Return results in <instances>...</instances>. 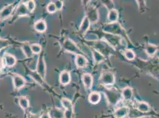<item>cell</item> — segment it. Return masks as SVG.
I'll return each mask as SVG.
<instances>
[{"label": "cell", "mask_w": 159, "mask_h": 118, "mask_svg": "<svg viewBox=\"0 0 159 118\" xmlns=\"http://www.w3.org/2000/svg\"><path fill=\"white\" fill-rule=\"evenodd\" d=\"M53 3L55 4L57 10H62L63 6H64V2L62 1H55L53 2Z\"/></svg>", "instance_id": "f546056e"}, {"label": "cell", "mask_w": 159, "mask_h": 118, "mask_svg": "<svg viewBox=\"0 0 159 118\" xmlns=\"http://www.w3.org/2000/svg\"><path fill=\"white\" fill-rule=\"evenodd\" d=\"M100 82L104 85H112L115 82V76L109 72L103 73L100 78Z\"/></svg>", "instance_id": "7a4b0ae2"}, {"label": "cell", "mask_w": 159, "mask_h": 118, "mask_svg": "<svg viewBox=\"0 0 159 118\" xmlns=\"http://www.w3.org/2000/svg\"><path fill=\"white\" fill-rule=\"evenodd\" d=\"M157 46L152 44H148L146 46V52L147 54L151 57H152L157 52Z\"/></svg>", "instance_id": "ffe728a7"}, {"label": "cell", "mask_w": 159, "mask_h": 118, "mask_svg": "<svg viewBox=\"0 0 159 118\" xmlns=\"http://www.w3.org/2000/svg\"><path fill=\"white\" fill-rule=\"evenodd\" d=\"M137 109L139 112L144 113L146 112L150 111V107L149 105L145 102H139L137 103L136 105Z\"/></svg>", "instance_id": "2e32d148"}, {"label": "cell", "mask_w": 159, "mask_h": 118, "mask_svg": "<svg viewBox=\"0 0 159 118\" xmlns=\"http://www.w3.org/2000/svg\"><path fill=\"white\" fill-rule=\"evenodd\" d=\"M13 84L14 87L16 89H20L25 85L26 81L24 79V78H23L20 75L16 74L14 76Z\"/></svg>", "instance_id": "52a82bcc"}, {"label": "cell", "mask_w": 159, "mask_h": 118, "mask_svg": "<svg viewBox=\"0 0 159 118\" xmlns=\"http://www.w3.org/2000/svg\"><path fill=\"white\" fill-rule=\"evenodd\" d=\"M22 50L24 52V54H25V56H26L27 58H31L33 57V53L31 50V47L30 45H28V44H25L22 47Z\"/></svg>", "instance_id": "44dd1931"}, {"label": "cell", "mask_w": 159, "mask_h": 118, "mask_svg": "<svg viewBox=\"0 0 159 118\" xmlns=\"http://www.w3.org/2000/svg\"><path fill=\"white\" fill-rule=\"evenodd\" d=\"M36 31L39 33H43L47 30V25L45 21L43 20H38L34 25Z\"/></svg>", "instance_id": "8fae6325"}, {"label": "cell", "mask_w": 159, "mask_h": 118, "mask_svg": "<svg viewBox=\"0 0 159 118\" xmlns=\"http://www.w3.org/2000/svg\"><path fill=\"white\" fill-rule=\"evenodd\" d=\"M61 103L66 110L73 109V106L71 100L68 99L64 98L61 100Z\"/></svg>", "instance_id": "603a6c76"}, {"label": "cell", "mask_w": 159, "mask_h": 118, "mask_svg": "<svg viewBox=\"0 0 159 118\" xmlns=\"http://www.w3.org/2000/svg\"><path fill=\"white\" fill-rule=\"evenodd\" d=\"M93 57H94V59L95 60V61L98 63L102 62L104 60L103 56L102 54H100L99 52L96 51V50H94L93 52Z\"/></svg>", "instance_id": "d4e9b609"}, {"label": "cell", "mask_w": 159, "mask_h": 118, "mask_svg": "<svg viewBox=\"0 0 159 118\" xmlns=\"http://www.w3.org/2000/svg\"><path fill=\"white\" fill-rule=\"evenodd\" d=\"M100 100V95L99 92H92L89 96V100L92 104H97Z\"/></svg>", "instance_id": "ac0fdd59"}, {"label": "cell", "mask_w": 159, "mask_h": 118, "mask_svg": "<svg viewBox=\"0 0 159 118\" xmlns=\"http://www.w3.org/2000/svg\"><path fill=\"white\" fill-rule=\"evenodd\" d=\"M52 115L54 118H64V112L59 109H55L52 112Z\"/></svg>", "instance_id": "cb8c5ba5"}, {"label": "cell", "mask_w": 159, "mask_h": 118, "mask_svg": "<svg viewBox=\"0 0 159 118\" xmlns=\"http://www.w3.org/2000/svg\"><path fill=\"white\" fill-rule=\"evenodd\" d=\"M19 103L20 105V107L24 110L27 109L29 107V99L27 98L26 96L20 97L19 100Z\"/></svg>", "instance_id": "d6986e66"}, {"label": "cell", "mask_w": 159, "mask_h": 118, "mask_svg": "<svg viewBox=\"0 0 159 118\" xmlns=\"http://www.w3.org/2000/svg\"><path fill=\"white\" fill-rule=\"evenodd\" d=\"M64 47L66 50L69 52L73 53L74 54H80V51L79 48L75 45V44L71 40L67 39L64 43Z\"/></svg>", "instance_id": "3957f363"}, {"label": "cell", "mask_w": 159, "mask_h": 118, "mask_svg": "<svg viewBox=\"0 0 159 118\" xmlns=\"http://www.w3.org/2000/svg\"><path fill=\"white\" fill-rule=\"evenodd\" d=\"M36 72L41 78H45L47 73V66L43 56L40 55L38 59V63L36 65Z\"/></svg>", "instance_id": "6da1fadb"}, {"label": "cell", "mask_w": 159, "mask_h": 118, "mask_svg": "<svg viewBox=\"0 0 159 118\" xmlns=\"http://www.w3.org/2000/svg\"><path fill=\"white\" fill-rule=\"evenodd\" d=\"M1 57H0V73H1V63H1Z\"/></svg>", "instance_id": "1f68e13d"}, {"label": "cell", "mask_w": 159, "mask_h": 118, "mask_svg": "<svg viewBox=\"0 0 159 118\" xmlns=\"http://www.w3.org/2000/svg\"><path fill=\"white\" fill-rule=\"evenodd\" d=\"M128 116L129 118H139L144 116V113L138 111L136 109H133V110H129L128 113Z\"/></svg>", "instance_id": "7402d4cb"}, {"label": "cell", "mask_w": 159, "mask_h": 118, "mask_svg": "<svg viewBox=\"0 0 159 118\" xmlns=\"http://www.w3.org/2000/svg\"><path fill=\"white\" fill-rule=\"evenodd\" d=\"M122 97L124 100L126 101H129L131 100L132 97H133V90L131 87H125L122 92Z\"/></svg>", "instance_id": "e0dca14e"}, {"label": "cell", "mask_w": 159, "mask_h": 118, "mask_svg": "<svg viewBox=\"0 0 159 118\" xmlns=\"http://www.w3.org/2000/svg\"><path fill=\"white\" fill-rule=\"evenodd\" d=\"M60 83L62 85H66L71 82V75L69 72L64 70L61 73L60 76Z\"/></svg>", "instance_id": "ba28073f"}, {"label": "cell", "mask_w": 159, "mask_h": 118, "mask_svg": "<svg viewBox=\"0 0 159 118\" xmlns=\"http://www.w3.org/2000/svg\"><path fill=\"white\" fill-rule=\"evenodd\" d=\"M82 79L84 85L87 89H90L93 85V77L89 73H84L82 76Z\"/></svg>", "instance_id": "9c48e42d"}, {"label": "cell", "mask_w": 159, "mask_h": 118, "mask_svg": "<svg viewBox=\"0 0 159 118\" xmlns=\"http://www.w3.org/2000/svg\"><path fill=\"white\" fill-rule=\"evenodd\" d=\"M90 22L89 20V19L87 17V16H86L84 17L80 26V32L82 34L86 33L90 28Z\"/></svg>", "instance_id": "4fadbf2b"}, {"label": "cell", "mask_w": 159, "mask_h": 118, "mask_svg": "<svg viewBox=\"0 0 159 118\" xmlns=\"http://www.w3.org/2000/svg\"><path fill=\"white\" fill-rule=\"evenodd\" d=\"M30 47L33 54H39L42 51V47L38 44H33L30 45Z\"/></svg>", "instance_id": "484cf974"}, {"label": "cell", "mask_w": 159, "mask_h": 118, "mask_svg": "<svg viewBox=\"0 0 159 118\" xmlns=\"http://www.w3.org/2000/svg\"><path fill=\"white\" fill-rule=\"evenodd\" d=\"M124 55L126 59H128L129 60H132L135 59V55L133 50H126L124 52Z\"/></svg>", "instance_id": "83f0119b"}, {"label": "cell", "mask_w": 159, "mask_h": 118, "mask_svg": "<svg viewBox=\"0 0 159 118\" xmlns=\"http://www.w3.org/2000/svg\"><path fill=\"white\" fill-rule=\"evenodd\" d=\"M129 113V109L125 107H121L118 108L116 111L115 112V116L116 118H124L125 117L126 115H128Z\"/></svg>", "instance_id": "5bb4252c"}, {"label": "cell", "mask_w": 159, "mask_h": 118, "mask_svg": "<svg viewBox=\"0 0 159 118\" xmlns=\"http://www.w3.org/2000/svg\"><path fill=\"white\" fill-rule=\"evenodd\" d=\"M118 11L115 9H111L107 14V19L110 23H115L118 20Z\"/></svg>", "instance_id": "9a60e30c"}, {"label": "cell", "mask_w": 159, "mask_h": 118, "mask_svg": "<svg viewBox=\"0 0 159 118\" xmlns=\"http://www.w3.org/2000/svg\"><path fill=\"white\" fill-rule=\"evenodd\" d=\"M75 65L79 68H83L87 64V60L86 58L82 54H77L75 57Z\"/></svg>", "instance_id": "30bf717a"}, {"label": "cell", "mask_w": 159, "mask_h": 118, "mask_svg": "<svg viewBox=\"0 0 159 118\" xmlns=\"http://www.w3.org/2000/svg\"><path fill=\"white\" fill-rule=\"evenodd\" d=\"M47 11L49 13L53 14L55 13L57 11V8L55 7V4L53 3V2H49L47 7Z\"/></svg>", "instance_id": "4316f807"}, {"label": "cell", "mask_w": 159, "mask_h": 118, "mask_svg": "<svg viewBox=\"0 0 159 118\" xmlns=\"http://www.w3.org/2000/svg\"><path fill=\"white\" fill-rule=\"evenodd\" d=\"M27 8L30 13H32L36 7V3L34 1H29L26 4Z\"/></svg>", "instance_id": "f1b7e54d"}, {"label": "cell", "mask_w": 159, "mask_h": 118, "mask_svg": "<svg viewBox=\"0 0 159 118\" xmlns=\"http://www.w3.org/2000/svg\"><path fill=\"white\" fill-rule=\"evenodd\" d=\"M16 62L17 60L15 57L10 54H6L3 57L2 63L7 67H13L16 65Z\"/></svg>", "instance_id": "8992f818"}, {"label": "cell", "mask_w": 159, "mask_h": 118, "mask_svg": "<svg viewBox=\"0 0 159 118\" xmlns=\"http://www.w3.org/2000/svg\"><path fill=\"white\" fill-rule=\"evenodd\" d=\"M29 11L27 8L26 4H20L17 8L16 15L19 17H25L29 15Z\"/></svg>", "instance_id": "7c38bea8"}, {"label": "cell", "mask_w": 159, "mask_h": 118, "mask_svg": "<svg viewBox=\"0 0 159 118\" xmlns=\"http://www.w3.org/2000/svg\"><path fill=\"white\" fill-rule=\"evenodd\" d=\"M87 17L89 19L90 23H95L99 20V13L94 7H91L89 8Z\"/></svg>", "instance_id": "277c9868"}, {"label": "cell", "mask_w": 159, "mask_h": 118, "mask_svg": "<svg viewBox=\"0 0 159 118\" xmlns=\"http://www.w3.org/2000/svg\"><path fill=\"white\" fill-rule=\"evenodd\" d=\"M0 20H1V18H0Z\"/></svg>", "instance_id": "d6a6232c"}, {"label": "cell", "mask_w": 159, "mask_h": 118, "mask_svg": "<svg viewBox=\"0 0 159 118\" xmlns=\"http://www.w3.org/2000/svg\"><path fill=\"white\" fill-rule=\"evenodd\" d=\"M14 6L13 4H10L7 7L4 8L0 12L1 20H3L8 18L13 11Z\"/></svg>", "instance_id": "5b68a950"}, {"label": "cell", "mask_w": 159, "mask_h": 118, "mask_svg": "<svg viewBox=\"0 0 159 118\" xmlns=\"http://www.w3.org/2000/svg\"><path fill=\"white\" fill-rule=\"evenodd\" d=\"M40 118H51L50 115L48 113H43Z\"/></svg>", "instance_id": "4dcf8cb0"}]
</instances>
